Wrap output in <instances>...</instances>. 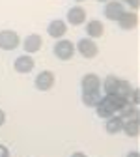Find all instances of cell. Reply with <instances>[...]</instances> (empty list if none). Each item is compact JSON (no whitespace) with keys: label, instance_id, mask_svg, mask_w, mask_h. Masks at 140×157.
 <instances>
[{"label":"cell","instance_id":"obj_1","mask_svg":"<svg viewBox=\"0 0 140 157\" xmlns=\"http://www.w3.org/2000/svg\"><path fill=\"white\" fill-rule=\"evenodd\" d=\"M125 103H129V101L125 99V97L118 95V94L103 95L101 101H99V105L95 107V110H97V114L101 118H110V116H114V114H118L119 110H122Z\"/></svg>","mask_w":140,"mask_h":157},{"label":"cell","instance_id":"obj_2","mask_svg":"<svg viewBox=\"0 0 140 157\" xmlns=\"http://www.w3.org/2000/svg\"><path fill=\"white\" fill-rule=\"evenodd\" d=\"M52 52H54L56 58H60V60H71L73 54H75V43L69 41V39H66V37H62V39H58L54 43Z\"/></svg>","mask_w":140,"mask_h":157},{"label":"cell","instance_id":"obj_3","mask_svg":"<svg viewBox=\"0 0 140 157\" xmlns=\"http://www.w3.org/2000/svg\"><path fill=\"white\" fill-rule=\"evenodd\" d=\"M75 51H78V54L84 56V58H95V56L99 54V47H97V43L93 41V39H90V37L78 39V43H77Z\"/></svg>","mask_w":140,"mask_h":157},{"label":"cell","instance_id":"obj_4","mask_svg":"<svg viewBox=\"0 0 140 157\" xmlns=\"http://www.w3.org/2000/svg\"><path fill=\"white\" fill-rule=\"evenodd\" d=\"M21 43V37L15 30H2L0 32V49L2 51H13Z\"/></svg>","mask_w":140,"mask_h":157},{"label":"cell","instance_id":"obj_5","mask_svg":"<svg viewBox=\"0 0 140 157\" xmlns=\"http://www.w3.org/2000/svg\"><path fill=\"white\" fill-rule=\"evenodd\" d=\"M123 11H125V6L119 2V0H108V2H105V17L108 19V21H118L119 17L123 15Z\"/></svg>","mask_w":140,"mask_h":157},{"label":"cell","instance_id":"obj_6","mask_svg":"<svg viewBox=\"0 0 140 157\" xmlns=\"http://www.w3.org/2000/svg\"><path fill=\"white\" fill-rule=\"evenodd\" d=\"M81 88L82 94H90V92H101V78L95 73H86L81 81Z\"/></svg>","mask_w":140,"mask_h":157},{"label":"cell","instance_id":"obj_7","mask_svg":"<svg viewBox=\"0 0 140 157\" xmlns=\"http://www.w3.org/2000/svg\"><path fill=\"white\" fill-rule=\"evenodd\" d=\"M54 82H56L54 73H52V71H49V69L41 71V73L36 77V88H37L39 92H49V90L54 86Z\"/></svg>","mask_w":140,"mask_h":157},{"label":"cell","instance_id":"obj_8","mask_svg":"<svg viewBox=\"0 0 140 157\" xmlns=\"http://www.w3.org/2000/svg\"><path fill=\"white\" fill-rule=\"evenodd\" d=\"M34 66H36V62L30 54H21V56H17L15 62H13V69L17 73H30L34 69Z\"/></svg>","mask_w":140,"mask_h":157},{"label":"cell","instance_id":"obj_9","mask_svg":"<svg viewBox=\"0 0 140 157\" xmlns=\"http://www.w3.org/2000/svg\"><path fill=\"white\" fill-rule=\"evenodd\" d=\"M66 32H67V23L62 21V19H54V21H51L49 26H47V34L51 37H54V39H62L66 36Z\"/></svg>","mask_w":140,"mask_h":157},{"label":"cell","instance_id":"obj_10","mask_svg":"<svg viewBox=\"0 0 140 157\" xmlns=\"http://www.w3.org/2000/svg\"><path fill=\"white\" fill-rule=\"evenodd\" d=\"M67 23L73 25V26H81L86 23V10L81 8V6H73L69 11H67Z\"/></svg>","mask_w":140,"mask_h":157},{"label":"cell","instance_id":"obj_11","mask_svg":"<svg viewBox=\"0 0 140 157\" xmlns=\"http://www.w3.org/2000/svg\"><path fill=\"white\" fill-rule=\"evenodd\" d=\"M118 25H119V28L122 30H133V28H136V25H138V15L134 13V11H123V15L116 21Z\"/></svg>","mask_w":140,"mask_h":157},{"label":"cell","instance_id":"obj_12","mask_svg":"<svg viewBox=\"0 0 140 157\" xmlns=\"http://www.w3.org/2000/svg\"><path fill=\"white\" fill-rule=\"evenodd\" d=\"M41 45H43V37L39 36V34H30V36L25 37V41H23V47H25L26 54L37 52L39 49H41Z\"/></svg>","mask_w":140,"mask_h":157},{"label":"cell","instance_id":"obj_13","mask_svg":"<svg viewBox=\"0 0 140 157\" xmlns=\"http://www.w3.org/2000/svg\"><path fill=\"white\" fill-rule=\"evenodd\" d=\"M86 34H88V37L90 39H99L103 34H105V25L101 23V21H97V19H92V21H88L86 23Z\"/></svg>","mask_w":140,"mask_h":157},{"label":"cell","instance_id":"obj_14","mask_svg":"<svg viewBox=\"0 0 140 157\" xmlns=\"http://www.w3.org/2000/svg\"><path fill=\"white\" fill-rule=\"evenodd\" d=\"M105 129H107L108 135H118V133H122V129H123V118L119 116V114H114V116L107 118Z\"/></svg>","mask_w":140,"mask_h":157},{"label":"cell","instance_id":"obj_15","mask_svg":"<svg viewBox=\"0 0 140 157\" xmlns=\"http://www.w3.org/2000/svg\"><path fill=\"white\" fill-rule=\"evenodd\" d=\"M118 86H119V77L116 75H107L105 81H101V88L105 90V95L118 94Z\"/></svg>","mask_w":140,"mask_h":157},{"label":"cell","instance_id":"obj_16","mask_svg":"<svg viewBox=\"0 0 140 157\" xmlns=\"http://www.w3.org/2000/svg\"><path fill=\"white\" fill-rule=\"evenodd\" d=\"M127 136L134 139L140 135V120L138 118H131V120H123V129H122Z\"/></svg>","mask_w":140,"mask_h":157},{"label":"cell","instance_id":"obj_17","mask_svg":"<svg viewBox=\"0 0 140 157\" xmlns=\"http://www.w3.org/2000/svg\"><path fill=\"white\" fill-rule=\"evenodd\" d=\"M101 92H90V94H82V103L86 105V107H90V109H93V107H97L99 105V101H101Z\"/></svg>","mask_w":140,"mask_h":157},{"label":"cell","instance_id":"obj_18","mask_svg":"<svg viewBox=\"0 0 140 157\" xmlns=\"http://www.w3.org/2000/svg\"><path fill=\"white\" fill-rule=\"evenodd\" d=\"M123 120H131V118H138V105H133V103H125L123 109L118 112Z\"/></svg>","mask_w":140,"mask_h":157},{"label":"cell","instance_id":"obj_19","mask_svg":"<svg viewBox=\"0 0 140 157\" xmlns=\"http://www.w3.org/2000/svg\"><path fill=\"white\" fill-rule=\"evenodd\" d=\"M122 4H127L129 8H131V11H134L138 6H140V0H119Z\"/></svg>","mask_w":140,"mask_h":157},{"label":"cell","instance_id":"obj_20","mask_svg":"<svg viewBox=\"0 0 140 157\" xmlns=\"http://www.w3.org/2000/svg\"><path fill=\"white\" fill-rule=\"evenodd\" d=\"M0 157H9V148L0 144Z\"/></svg>","mask_w":140,"mask_h":157},{"label":"cell","instance_id":"obj_21","mask_svg":"<svg viewBox=\"0 0 140 157\" xmlns=\"http://www.w3.org/2000/svg\"><path fill=\"white\" fill-rule=\"evenodd\" d=\"M6 124V112L2 110V109H0V127H2Z\"/></svg>","mask_w":140,"mask_h":157},{"label":"cell","instance_id":"obj_22","mask_svg":"<svg viewBox=\"0 0 140 157\" xmlns=\"http://www.w3.org/2000/svg\"><path fill=\"white\" fill-rule=\"evenodd\" d=\"M125 157H140V153H138L136 150H133V151H129V153H127Z\"/></svg>","mask_w":140,"mask_h":157},{"label":"cell","instance_id":"obj_23","mask_svg":"<svg viewBox=\"0 0 140 157\" xmlns=\"http://www.w3.org/2000/svg\"><path fill=\"white\" fill-rule=\"evenodd\" d=\"M71 157H88V155L82 153V151H75V153H71Z\"/></svg>","mask_w":140,"mask_h":157},{"label":"cell","instance_id":"obj_24","mask_svg":"<svg viewBox=\"0 0 140 157\" xmlns=\"http://www.w3.org/2000/svg\"><path fill=\"white\" fill-rule=\"evenodd\" d=\"M97 2H103V4H105V2H108V0H97Z\"/></svg>","mask_w":140,"mask_h":157},{"label":"cell","instance_id":"obj_25","mask_svg":"<svg viewBox=\"0 0 140 157\" xmlns=\"http://www.w3.org/2000/svg\"><path fill=\"white\" fill-rule=\"evenodd\" d=\"M75 2H84V0H75Z\"/></svg>","mask_w":140,"mask_h":157}]
</instances>
